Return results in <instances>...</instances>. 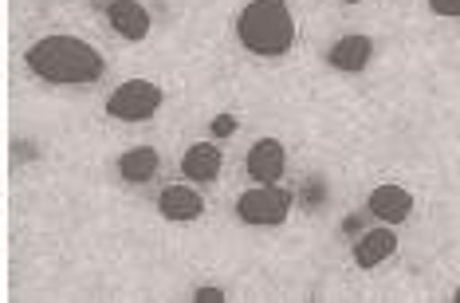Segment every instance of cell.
Instances as JSON below:
<instances>
[{"instance_id": "9", "label": "cell", "mask_w": 460, "mask_h": 303, "mask_svg": "<svg viewBox=\"0 0 460 303\" xmlns=\"http://www.w3.org/2000/svg\"><path fill=\"white\" fill-rule=\"evenodd\" d=\"M158 213L173 225H193V221H201L205 201L197 190H190V185H165L158 193Z\"/></svg>"}, {"instance_id": "3", "label": "cell", "mask_w": 460, "mask_h": 303, "mask_svg": "<svg viewBox=\"0 0 460 303\" xmlns=\"http://www.w3.org/2000/svg\"><path fill=\"white\" fill-rule=\"evenodd\" d=\"M165 91L150 79H127L107 95V114L114 122H146L162 111Z\"/></svg>"}, {"instance_id": "14", "label": "cell", "mask_w": 460, "mask_h": 303, "mask_svg": "<svg viewBox=\"0 0 460 303\" xmlns=\"http://www.w3.org/2000/svg\"><path fill=\"white\" fill-rule=\"evenodd\" d=\"M303 201H307V209L327 201V185H323V177H311V182L303 185Z\"/></svg>"}, {"instance_id": "13", "label": "cell", "mask_w": 460, "mask_h": 303, "mask_svg": "<svg viewBox=\"0 0 460 303\" xmlns=\"http://www.w3.org/2000/svg\"><path fill=\"white\" fill-rule=\"evenodd\" d=\"M208 130H213V142L217 138H233L236 134V114H217V119L208 122Z\"/></svg>"}, {"instance_id": "15", "label": "cell", "mask_w": 460, "mask_h": 303, "mask_svg": "<svg viewBox=\"0 0 460 303\" xmlns=\"http://www.w3.org/2000/svg\"><path fill=\"white\" fill-rule=\"evenodd\" d=\"M429 13L445 16V20H456L460 16V0H429Z\"/></svg>"}, {"instance_id": "11", "label": "cell", "mask_w": 460, "mask_h": 303, "mask_svg": "<svg viewBox=\"0 0 460 303\" xmlns=\"http://www.w3.org/2000/svg\"><path fill=\"white\" fill-rule=\"evenodd\" d=\"M221 165H225V154L217 142H193L190 150L181 154V174L197 185H208L221 177Z\"/></svg>"}, {"instance_id": "6", "label": "cell", "mask_w": 460, "mask_h": 303, "mask_svg": "<svg viewBox=\"0 0 460 303\" xmlns=\"http://www.w3.org/2000/svg\"><path fill=\"white\" fill-rule=\"evenodd\" d=\"M107 24L114 36H122L127 44H142L150 36L154 20H150V8L142 0H111L107 4Z\"/></svg>"}, {"instance_id": "10", "label": "cell", "mask_w": 460, "mask_h": 303, "mask_svg": "<svg viewBox=\"0 0 460 303\" xmlns=\"http://www.w3.org/2000/svg\"><path fill=\"white\" fill-rule=\"evenodd\" d=\"M394 253H397V233H394V225L366 228V233L354 240V264H358L362 272L385 264V260H390Z\"/></svg>"}, {"instance_id": "17", "label": "cell", "mask_w": 460, "mask_h": 303, "mask_svg": "<svg viewBox=\"0 0 460 303\" xmlns=\"http://www.w3.org/2000/svg\"><path fill=\"white\" fill-rule=\"evenodd\" d=\"M358 225H362V217H347V225L342 228H347V233H358Z\"/></svg>"}, {"instance_id": "1", "label": "cell", "mask_w": 460, "mask_h": 303, "mask_svg": "<svg viewBox=\"0 0 460 303\" xmlns=\"http://www.w3.org/2000/svg\"><path fill=\"white\" fill-rule=\"evenodd\" d=\"M24 64L36 79L51 83V87H87V83H99L102 71H107L102 51L91 48L87 40H79V36L36 40V44L28 48Z\"/></svg>"}, {"instance_id": "5", "label": "cell", "mask_w": 460, "mask_h": 303, "mask_svg": "<svg viewBox=\"0 0 460 303\" xmlns=\"http://www.w3.org/2000/svg\"><path fill=\"white\" fill-rule=\"evenodd\" d=\"M366 209H370L374 221L397 228V225H405L413 217V193L405 190V185H394V182L374 185L370 197H366Z\"/></svg>"}, {"instance_id": "7", "label": "cell", "mask_w": 460, "mask_h": 303, "mask_svg": "<svg viewBox=\"0 0 460 303\" xmlns=\"http://www.w3.org/2000/svg\"><path fill=\"white\" fill-rule=\"evenodd\" d=\"M370 59H374V40L362 36V32L339 36L327 48V67L331 71H342V76H358V71L370 67Z\"/></svg>"}, {"instance_id": "2", "label": "cell", "mask_w": 460, "mask_h": 303, "mask_svg": "<svg viewBox=\"0 0 460 303\" xmlns=\"http://www.w3.org/2000/svg\"><path fill=\"white\" fill-rule=\"evenodd\" d=\"M236 40L248 56L284 59L296 44V16L288 0H248L236 16Z\"/></svg>"}, {"instance_id": "4", "label": "cell", "mask_w": 460, "mask_h": 303, "mask_svg": "<svg viewBox=\"0 0 460 303\" xmlns=\"http://www.w3.org/2000/svg\"><path fill=\"white\" fill-rule=\"evenodd\" d=\"M291 217V190H279V182H268L256 190H244L236 197V221L256 225V228H271L284 225Z\"/></svg>"}, {"instance_id": "16", "label": "cell", "mask_w": 460, "mask_h": 303, "mask_svg": "<svg viewBox=\"0 0 460 303\" xmlns=\"http://www.w3.org/2000/svg\"><path fill=\"white\" fill-rule=\"evenodd\" d=\"M228 291L225 288H197L193 291V303H225Z\"/></svg>"}, {"instance_id": "18", "label": "cell", "mask_w": 460, "mask_h": 303, "mask_svg": "<svg viewBox=\"0 0 460 303\" xmlns=\"http://www.w3.org/2000/svg\"><path fill=\"white\" fill-rule=\"evenodd\" d=\"M342 4H362V0H342Z\"/></svg>"}, {"instance_id": "8", "label": "cell", "mask_w": 460, "mask_h": 303, "mask_svg": "<svg viewBox=\"0 0 460 303\" xmlns=\"http://www.w3.org/2000/svg\"><path fill=\"white\" fill-rule=\"evenodd\" d=\"M284 170H288V150H284V142L279 138H260L252 150H248V158H244V174L252 177V182H260V185L279 182Z\"/></svg>"}, {"instance_id": "19", "label": "cell", "mask_w": 460, "mask_h": 303, "mask_svg": "<svg viewBox=\"0 0 460 303\" xmlns=\"http://www.w3.org/2000/svg\"><path fill=\"white\" fill-rule=\"evenodd\" d=\"M453 299H456V303H460V288H456V291H453Z\"/></svg>"}, {"instance_id": "12", "label": "cell", "mask_w": 460, "mask_h": 303, "mask_svg": "<svg viewBox=\"0 0 460 303\" xmlns=\"http://www.w3.org/2000/svg\"><path fill=\"white\" fill-rule=\"evenodd\" d=\"M162 170V154L154 146H130L119 154V177L130 185H146L154 182V174Z\"/></svg>"}]
</instances>
